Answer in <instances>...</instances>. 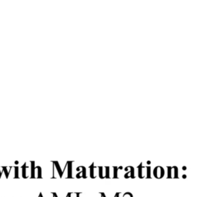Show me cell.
Returning a JSON list of instances; mask_svg holds the SVG:
<instances>
[{
    "label": "cell",
    "mask_w": 197,
    "mask_h": 197,
    "mask_svg": "<svg viewBox=\"0 0 197 197\" xmlns=\"http://www.w3.org/2000/svg\"><path fill=\"white\" fill-rule=\"evenodd\" d=\"M35 162H31V178H35Z\"/></svg>",
    "instance_id": "3"
},
{
    "label": "cell",
    "mask_w": 197,
    "mask_h": 197,
    "mask_svg": "<svg viewBox=\"0 0 197 197\" xmlns=\"http://www.w3.org/2000/svg\"><path fill=\"white\" fill-rule=\"evenodd\" d=\"M2 170L5 171V176H6V178H8L9 176V173L8 171H7V167L6 166H2Z\"/></svg>",
    "instance_id": "9"
},
{
    "label": "cell",
    "mask_w": 197,
    "mask_h": 197,
    "mask_svg": "<svg viewBox=\"0 0 197 197\" xmlns=\"http://www.w3.org/2000/svg\"><path fill=\"white\" fill-rule=\"evenodd\" d=\"M22 168H23V176L24 178H26V163H25L24 165H23V166H22Z\"/></svg>",
    "instance_id": "7"
},
{
    "label": "cell",
    "mask_w": 197,
    "mask_h": 197,
    "mask_svg": "<svg viewBox=\"0 0 197 197\" xmlns=\"http://www.w3.org/2000/svg\"><path fill=\"white\" fill-rule=\"evenodd\" d=\"M99 173H100V177L101 179H103V167L102 166H99Z\"/></svg>",
    "instance_id": "8"
},
{
    "label": "cell",
    "mask_w": 197,
    "mask_h": 197,
    "mask_svg": "<svg viewBox=\"0 0 197 197\" xmlns=\"http://www.w3.org/2000/svg\"><path fill=\"white\" fill-rule=\"evenodd\" d=\"M1 176H2V173H1V171H0V178H1Z\"/></svg>",
    "instance_id": "11"
},
{
    "label": "cell",
    "mask_w": 197,
    "mask_h": 197,
    "mask_svg": "<svg viewBox=\"0 0 197 197\" xmlns=\"http://www.w3.org/2000/svg\"><path fill=\"white\" fill-rule=\"evenodd\" d=\"M90 176H91L92 178H95L94 176H93V173H94V163H93V164L91 165V166H90Z\"/></svg>",
    "instance_id": "6"
},
{
    "label": "cell",
    "mask_w": 197,
    "mask_h": 197,
    "mask_svg": "<svg viewBox=\"0 0 197 197\" xmlns=\"http://www.w3.org/2000/svg\"><path fill=\"white\" fill-rule=\"evenodd\" d=\"M81 167H82V171L76 175V177L80 178L81 176H83V178H86V168L84 167V166H81Z\"/></svg>",
    "instance_id": "1"
},
{
    "label": "cell",
    "mask_w": 197,
    "mask_h": 197,
    "mask_svg": "<svg viewBox=\"0 0 197 197\" xmlns=\"http://www.w3.org/2000/svg\"><path fill=\"white\" fill-rule=\"evenodd\" d=\"M72 162H68L67 165H68L69 170H68V178H72Z\"/></svg>",
    "instance_id": "2"
},
{
    "label": "cell",
    "mask_w": 197,
    "mask_h": 197,
    "mask_svg": "<svg viewBox=\"0 0 197 197\" xmlns=\"http://www.w3.org/2000/svg\"><path fill=\"white\" fill-rule=\"evenodd\" d=\"M54 163L55 164V167H56V169H57L58 172H59V176H60V177H62V170H61L60 166H59V164L57 163V162H54Z\"/></svg>",
    "instance_id": "4"
},
{
    "label": "cell",
    "mask_w": 197,
    "mask_h": 197,
    "mask_svg": "<svg viewBox=\"0 0 197 197\" xmlns=\"http://www.w3.org/2000/svg\"><path fill=\"white\" fill-rule=\"evenodd\" d=\"M36 170H38V176L37 178L39 179V178H42V169H41L40 166H36Z\"/></svg>",
    "instance_id": "5"
},
{
    "label": "cell",
    "mask_w": 197,
    "mask_h": 197,
    "mask_svg": "<svg viewBox=\"0 0 197 197\" xmlns=\"http://www.w3.org/2000/svg\"><path fill=\"white\" fill-rule=\"evenodd\" d=\"M18 170H19V167L18 166H15V176L16 178H18Z\"/></svg>",
    "instance_id": "10"
}]
</instances>
